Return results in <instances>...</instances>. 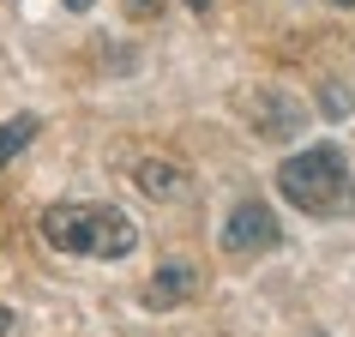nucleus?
<instances>
[{"instance_id": "obj_12", "label": "nucleus", "mask_w": 355, "mask_h": 337, "mask_svg": "<svg viewBox=\"0 0 355 337\" xmlns=\"http://www.w3.org/2000/svg\"><path fill=\"white\" fill-rule=\"evenodd\" d=\"M67 6H73V12H85V6H96V0H67Z\"/></svg>"}, {"instance_id": "obj_13", "label": "nucleus", "mask_w": 355, "mask_h": 337, "mask_svg": "<svg viewBox=\"0 0 355 337\" xmlns=\"http://www.w3.org/2000/svg\"><path fill=\"white\" fill-rule=\"evenodd\" d=\"M331 6H355V0H331Z\"/></svg>"}, {"instance_id": "obj_11", "label": "nucleus", "mask_w": 355, "mask_h": 337, "mask_svg": "<svg viewBox=\"0 0 355 337\" xmlns=\"http://www.w3.org/2000/svg\"><path fill=\"white\" fill-rule=\"evenodd\" d=\"M187 6H193V12H211V0H187Z\"/></svg>"}, {"instance_id": "obj_6", "label": "nucleus", "mask_w": 355, "mask_h": 337, "mask_svg": "<svg viewBox=\"0 0 355 337\" xmlns=\"http://www.w3.org/2000/svg\"><path fill=\"white\" fill-rule=\"evenodd\" d=\"M259 132H265V139H295V132H301V103L265 91L259 96Z\"/></svg>"}, {"instance_id": "obj_3", "label": "nucleus", "mask_w": 355, "mask_h": 337, "mask_svg": "<svg viewBox=\"0 0 355 337\" xmlns=\"http://www.w3.org/2000/svg\"><path fill=\"white\" fill-rule=\"evenodd\" d=\"M283 241V223L271 217V205H259V199H241V205L229 211L223 223V253H265V247Z\"/></svg>"}, {"instance_id": "obj_9", "label": "nucleus", "mask_w": 355, "mask_h": 337, "mask_svg": "<svg viewBox=\"0 0 355 337\" xmlns=\"http://www.w3.org/2000/svg\"><path fill=\"white\" fill-rule=\"evenodd\" d=\"M127 6H132V12H145V19H150V12H157L163 0H127Z\"/></svg>"}, {"instance_id": "obj_1", "label": "nucleus", "mask_w": 355, "mask_h": 337, "mask_svg": "<svg viewBox=\"0 0 355 337\" xmlns=\"http://www.w3.org/2000/svg\"><path fill=\"white\" fill-rule=\"evenodd\" d=\"M37 229L55 253H78V259H127L132 241H139L127 211L114 205H49L37 217Z\"/></svg>"}, {"instance_id": "obj_5", "label": "nucleus", "mask_w": 355, "mask_h": 337, "mask_svg": "<svg viewBox=\"0 0 355 337\" xmlns=\"http://www.w3.org/2000/svg\"><path fill=\"white\" fill-rule=\"evenodd\" d=\"M132 187L145 193V199H187V187H193V175L181 163H163V157H139V168H132Z\"/></svg>"}, {"instance_id": "obj_7", "label": "nucleus", "mask_w": 355, "mask_h": 337, "mask_svg": "<svg viewBox=\"0 0 355 337\" xmlns=\"http://www.w3.org/2000/svg\"><path fill=\"white\" fill-rule=\"evenodd\" d=\"M37 127H42L37 114H12V121L0 127V168H6V163H12V157H19L24 145H31V139H37Z\"/></svg>"}, {"instance_id": "obj_8", "label": "nucleus", "mask_w": 355, "mask_h": 337, "mask_svg": "<svg viewBox=\"0 0 355 337\" xmlns=\"http://www.w3.org/2000/svg\"><path fill=\"white\" fill-rule=\"evenodd\" d=\"M319 103H325V114H349V91H331V85H325Z\"/></svg>"}, {"instance_id": "obj_10", "label": "nucleus", "mask_w": 355, "mask_h": 337, "mask_svg": "<svg viewBox=\"0 0 355 337\" xmlns=\"http://www.w3.org/2000/svg\"><path fill=\"white\" fill-rule=\"evenodd\" d=\"M12 331V307H0V337Z\"/></svg>"}, {"instance_id": "obj_2", "label": "nucleus", "mask_w": 355, "mask_h": 337, "mask_svg": "<svg viewBox=\"0 0 355 337\" xmlns=\"http://www.w3.org/2000/svg\"><path fill=\"white\" fill-rule=\"evenodd\" d=\"M277 187H283V199L295 211H307V217H349L355 211V181H349V163H343L337 145H313V150L283 157Z\"/></svg>"}, {"instance_id": "obj_4", "label": "nucleus", "mask_w": 355, "mask_h": 337, "mask_svg": "<svg viewBox=\"0 0 355 337\" xmlns=\"http://www.w3.org/2000/svg\"><path fill=\"white\" fill-rule=\"evenodd\" d=\"M193 289H199V271H193L187 259H163L150 271V283H145V307L150 313H168V307H181Z\"/></svg>"}]
</instances>
